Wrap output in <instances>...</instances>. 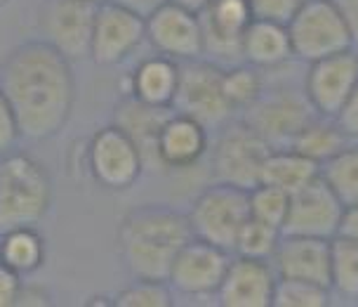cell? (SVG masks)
<instances>
[{
	"mask_svg": "<svg viewBox=\"0 0 358 307\" xmlns=\"http://www.w3.org/2000/svg\"><path fill=\"white\" fill-rule=\"evenodd\" d=\"M0 90L19 121L22 139H52L66 128L76 107L73 62L41 38L27 41L0 62Z\"/></svg>",
	"mask_w": 358,
	"mask_h": 307,
	"instance_id": "6da1fadb",
	"label": "cell"
},
{
	"mask_svg": "<svg viewBox=\"0 0 358 307\" xmlns=\"http://www.w3.org/2000/svg\"><path fill=\"white\" fill-rule=\"evenodd\" d=\"M194 239L189 215L163 203L134 206L118 222V258L132 279L168 281L170 267Z\"/></svg>",
	"mask_w": 358,
	"mask_h": 307,
	"instance_id": "7a4b0ae2",
	"label": "cell"
},
{
	"mask_svg": "<svg viewBox=\"0 0 358 307\" xmlns=\"http://www.w3.org/2000/svg\"><path fill=\"white\" fill-rule=\"evenodd\" d=\"M55 187L43 161L27 151L0 156V232L38 227L52 208Z\"/></svg>",
	"mask_w": 358,
	"mask_h": 307,
	"instance_id": "3957f363",
	"label": "cell"
},
{
	"mask_svg": "<svg viewBox=\"0 0 358 307\" xmlns=\"http://www.w3.org/2000/svg\"><path fill=\"white\" fill-rule=\"evenodd\" d=\"M271 149L273 146L248 121L231 118L217 128V137L210 144L213 177L217 182H227L241 189L257 187Z\"/></svg>",
	"mask_w": 358,
	"mask_h": 307,
	"instance_id": "277c9868",
	"label": "cell"
},
{
	"mask_svg": "<svg viewBox=\"0 0 358 307\" xmlns=\"http://www.w3.org/2000/svg\"><path fill=\"white\" fill-rule=\"evenodd\" d=\"M187 215L196 239L231 251L241 227L250 217V189L215 180L198 191Z\"/></svg>",
	"mask_w": 358,
	"mask_h": 307,
	"instance_id": "5b68a950",
	"label": "cell"
},
{
	"mask_svg": "<svg viewBox=\"0 0 358 307\" xmlns=\"http://www.w3.org/2000/svg\"><path fill=\"white\" fill-rule=\"evenodd\" d=\"M85 170L90 180L106 191H125L142 177L146 161L137 142L120 125L99 128L85 144Z\"/></svg>",
	"mask_w": 358,
	"mask_h": 307,
	"instance_id": "8992f818",
	"label": "cell"
},
{
	"mask_svg": "<svg viewBox=\"0 0 358 307\" xmlns=\"http://www.w3.org/2000/svg\"><path fill=\"white\" fill-rule=\"evenodd\" d=\"M287 31L295 57L306 64L356 46L347 19L335 0H306L287 22Z\"/></svg>",
	"mask_w": 358,
	"mask_h": 307,
	"instance_id": "52a82bcc",
	"label": "cell"
},
{
	"mask_svg": "<svg viewBox=\"0 0 358 307\" xmlns=\"http://www.w3.org/2000/svg\"><path fill=\"white\" fill-rule=\"evenodd\" d=\"M222 79L224 67L220 62H213L208 57L182 62L172 111L187 114V116L201 121L208 130H217L224 123H229L236 114L227 102Z\"/></svg>",
	"mask_w": 358,
	"mask_h": 307,
	"instance_id": "ba28073f",
	"label": "cell"
},
{
	"mask_svg": "<svg viewBox=\"0 0 358 307\" xmlns=\"http://www.w3.org/2000/svg\"><path fill=\"white\" fill-rule=\"evenodd\" d=\"M97 3L90 0H43L38 8L41 41L71 62L90 60Z\"/></svg>",
	"mask_w": 358,
	"mask_h": 307,
	"instance_id": "9c48e42d",
	"label": "cell"
},
{
	"mask_svg": "<svg viewBox=\"0 0 358 307\" xmlns=\"http://www.w3.org/2000/svg\"><path fill=\"white\" fill-rule=\"evenodd\" d=\"M231 251L215 246L203 239H191L177 253L170 267L168 284L175 296L187 298H217L227 267L231 262Z\"/></svg>",
	"mask_w": 358,
	"mask_h": 307,
	"instance_id": "30bf717a",
	"label": "cell"
},
{
	"mask_svg": "<svg viewBox=\"0 0 358 307\" xmlns=\"http://www.w3.org/2000/svg\"><path fill=\"white\" fill-rule=\"evenodd\" d=\"M146 43L153 53L189 62L206 57L203 27L196 10H189L175 0H165L146 17Z\"/></svg>",
	"mask_w": 358,
	"mask_h": 307,
	"instance_id": "8fae6325",
	"label": "cell"
},
{
	"mask_svg": "<svg viewBox=\"0 0 358 307\" xmlns=\"http://www.w3.org/2000/svg\"><path fill=\"white\" fill-rule=\"evenodd\" d=\"M146 41V17L104 0L97 8L90 60L99 67H118Z\"/></svg>",
	"mask_w": 358,
	"mask_h": 307,
	"instance_id": "7c38bea8",
	"label": "cell"
},
{
	"mask_svg": "<svg viewBox=\"0 0 358 307\" xmlns=\"http://www.w3.org/2000/svg\"><path fill=\"white\" fill-rule=\"evenodd\" d=\"M358 86V55L356 50L309 62L304 76V95L318 116L335 118Z\"/></svg>",
	"mask_w": 358,
	"mask_h": 307,
	"instance_id": "4fadbf2b",
	"label": "cell"
},
{
	"mask_svg": "<svg viewBox=\"0 0 358 307\" xmlns=\"http://www.w3.org/2000/svg\"><path fill=\"white\" fill-rule=\"evenodd\" d=\"M316 116L309 100L292 90H264L259 102L252 109L243 114V121H248L273 149L290 146L295 135L309 121Z\"/></svg>",
	"mask_w": 358,
	"mask_h": 307,
	"instance_id": "5bb4252c",
	"label": "cell"
},
{
	"mask_svg": "<svg viewBox=\"0 0 358 307\" xmlns=\"http://www.w3.org/2000/svg\"><path fill=\"white\" fill-rule=\"evenodd\" d=\"M344 203L330 189L323 177H316L306 187L290 196V210L283 225V234L313 236V239H335L340 232Z\"/></svg>",
	"mask_w": 358,
	"mask_h": 307,
	"instance_id": "9a60e30c",
	"label": "cell"
},
{
	"mask_svg": "<svg viewBox=\"0 0 358 307\" xmlns=\"http://www.w3.org/2000/svg\"><path fill=\"white\" fill-rule=\"evenodd\" d=\"M206 57L213 62H241L243 36L255 19L250 0H210L198 12Z\"/></svg>",
	"mask_w": 358,
	"mask_h": 307,
	"instance_id": "2e32d148",
	"label": "cell"
},
{
	"mask_svg": "<svg viewBox=\"0 0 358 307\" xmlns=\"http://www.w3.org/2000/svg\"><path fill=\"white\" fill-rule=\"evenodd\" d=\"M278 274L271 260H252L231 255L224 281L217 291L222 307H273Z\"/></svg>",
	"mask_w": 358,
	"mask_h": 307,
	"instance_id": "e0dca14e",
	"label": "cell"
},
{
	"mask_svg": "<svg viewBox=\"0 0 358 307\" xmlns=\"http://www.w3.org/2000/svg\"><path fill=\"white\" fill-rule=\"evenodd\" d=\"M210 154V130L187 114L172 111L158 132L156 163L165 170L196 168Z\"/></svg>",
	"mask_w": 358,
	"mask_h": 307,
	"instance_id": "ac0fdd59",
	"label": "cell"
},
{
	"mask_svg": "<svg viewBox=\"0 0 358 307\" xmlns=\"http://www.w3.org/2000/svg\"><path fill=\"white\" fill-rule=\"evenodd\" d=\"M330 241L313 236L283 234L271 258L278 277L313 281L330 289Z\"/></svg>",
	"mask_w": 358,
	"mask_h": 307,
	"instance_id": "d6986e66",
	"label": "cell"
},
{
	"mask_svg": "<svg viewBox=\"0 0 358 307\" xmlns=\"http://www.w3.org/2000/svg\"><path fill=\"white\" fill-rule=\"evenodd\" d=\"M182 62L165 55H151L132 69L127 97L149 107H170L179 88Z\"/></svg>",
	"mask_w": 358,
	"mask_h": 307,
	"instance_id": "ffe728a7",
	"label": "cell"
},
{
	"mask_svg": "<svg viewBox=\"0 0 358 307\" xmlns=\"http://www.w3.org/2000/svg\"><path fill=\"white\" fill-rule=\"evenodd\" d=\"M292 57H295V50H292L287 24L255 17L245 36H243L241 62H248L252 67L262 69V71H266V69L283 67Z\"/></svg>",
	"mask_w": 358,
	"mask_h": 307,
	"instance_id": "44dd1931",
	"label": "cell"
},
{
	"mask_svg": "<svg viewBox=\"0 0 358 307\" xmlns=\"http://www.w3.org/2000/svg\"><path fill=\"white\" fill-rule=\"evenodd\" d=\"M172 114L170 107H149L142 102L125 97L113 111V123L120 125L123 130L137 142L139 151H142L146 168H158L156 163V142H158V132Z\"/></svg>",
	"mask_w": 358,
	"mask_h": 307,
	"instance_id": "7402d4cb",
	"label": "cell"
},
{
	"mask_svg": "<svg viewBox=\"0 0 358 307\" xmlns=\"http://www.w3.org/2000/svg\"><path fill=\"white\" fill-rule=\"evenodd\" d=\"M316 177H321V165L295 151L292 146L271 149L264 163V172H262V182L285 189L287 194H295Z\"/></svg>",
	"mask_w": 358,
	"mask_h": 307,
	"instance_id": "603a6c76",
	"label": "cell"
},
{
	"mask_svg": "<svg viewBox=\"0 0 358 307\" xmlns=\"http://www.w3.org/2000/svg\"><path fill=\"white\" fill-rule=\"evenodd\" d=\"M48 246L45 236L38 232V227H15L0 232V262L12 267L17 274L29 277L45 265Z\"/></svg>",
	"mask_w": 358,
	"mask_h": 307,
	"instance_id": "cb8c5ba5",
	"label": "cell"
},
{
	"mask_svg": "<svg viewBox=\"0 0 358 307\" xmlns=\"http://www.w3.org/2000/svg\"><path fill=\"white\" fill-rule=\"evenodd\" d=\"M351 139L344 135V130L337 123V118L330 116H313L302 130L297 132L295 139L290 142V146L299 154H304L306 158L316 161L318 165H323L325 161H330L335 154H340Z\"/></svg>",
	"mask_w": 358,
	"mask_h": 307,
	"instance_id": "d4e9b609",
	"label": "cell"
},
{
	"mask_svg": "<svg viewBox=\"0 0 358 307\" xmlns=\"http://www.w3.org/2000/svg\"><path fill=\"white\" fill-rule=\"evenodd\" d=\"M330 291L358 303V241L340 234L330 241Z\"/></svg>",
	"mask_w": 358,
	"mask_h": 307,
	"instance_id": "484cf974",
	"label": "cell"
},
{
	"mask_svg": "<svg viewBox=\"0 0 358 307\" xmlns=\"http://www.w3.org/2000/svg\"><path fill=\"white\" fill-rule=\"evenodd\" d=\"M222 86L234 114H245L248 109H252L266 90L262 69L248 62H236L229 69H224Z\"/></svg>",
	"mask_w": 358,
	"mask_h": 307,
	"instance_id": "4316f807",
	"label": "cell"
},
{
	"mask_svg": "<svg viewBox=\"0 0 358 307\" xmlns=\"http://www.w3.org/2000/svg\"><path fill=\"white\" fill-rule=\"evenodd\" d=\"M321 177L344 206L358 203V142H349L340 154L325 161L321 165Z\"/></svg>",
	"mask_w": 358,
	"mask_h": 307,
	"instance_id": "83f0119b",
	"label": "cell"
},
{
	"mask_svg": "<svg viewBox=\"0 0 358 307\" xmlns=\"http://www.w3.org/2000/svg\"><path fill=\"white\" fill-rule=\"evenodd\" d=\"M280 236H283V229L266 225V222L250 215L245 225L241 227L238 236H236L231 253L252 260H271L280 244Z\"/></svg>",
	"mask_w": 358,
	"mask_h": 307,
	"instance_id": "f1b7e54d",
	"label": "cell"
},
{
	"mask_svg": "<svg viewBox=\"0 0 358 307\" xmlns=\"http://www.w3.org/2000/svg\"><path fill=\"white\" fill-rule=\"evenodd\" d=\"M116 307H172L175 291L168 281L158 279H132L125 289L113 296Z\"/></svg>",
	"mask_w": 358,
	"mask_h": 307,
	"instance_id": "f546056e",
	"label": "cell"
},
{
	"mask_svg": "<svg viewBox=\"0 0 358 307\" xmlns=\"http://www.w3.org/2000/svg\"><path fill=\"white\" fill-rule=\"evenodd\" d=\"M332 303V291L328 286L302 279L278 277L273 307H328Z\"/></svg>",
	"mask_w": 358,
	"mask_h": 307,
	"instance_id": "4dcf8cb0",
	"label": "cell"
},
{
	"mask_svg": "<svg viewBox=\"0 0 358 307\" xmlns=\"http://www.w3.org/2000/svg\"><path fill=\"white\" fill-rule=\"evenodd\" d=\"M290 196L285 189L273 187V184L259 182L257 187L250 189V215L257 220L283 229L290 210Z\"/></svg>",
	"mask_w": 358,
	"mask_h": 307,
	"instance_id": "1f68e13d",
	"label": "cell"
},
{
	"mask_svg": "<svg viewBox=\"0 0 358 307\" xmlns=\"http://www.w3.org/2000/svg\"><path fill=\"white\" fill-rule=\"evenodd\" d=\"M304 3L306 0H250V8L257 19H271V22L287 24Z\"/></svg>",
	"mask_w": 358,
	"mask_h": 307,
	"instance_id": "d6a6232c",
	"label": "cell"
},
{
	"mask_svg": "<svg viewBox=\"0 0 358 307\" xmlns=\"http://www.w3.org/2000/svg\"><path fill=\"white\" fill-rule=\"evenodd\" d=\"M22 139V130H19V121L12 111L8 97L0 90V156L15 151L17 142Z\"/></svg>",
	"mask_w": 358,
	"mask_h": 307,
	"instance_id": "836d02e7",
	"label": "cell"
},
{
	"mask_svg": "<svg viewBox=\"0 0 358 307\" xmlns=\"http://www.w3.org/2000/svg\"><path fill=\"white\" fill-rule=\"evenodd\" d=\"M24 277L12 267L0 262V307H17L19 293H22Z\"/></svg>",
	"mask_w": 358,
	"mask_h": 307,
	"instance_id": "e575fe53",
	"label": "cell"
},
{
	"mask_svg": "<svg viewBox=\"0 0 358 307\" xmlns=\"http://www.w3.org/2000/svg\"><path fill=\"white\" fill-rule=\"evenodd\" d=\"M335 118L344 130V135H347L351 142H358V86H356V90L351 93V97L344 102V107L340 109V114H337Z\"/></svg>",
	"mask_w": 358,
	"mask_h": 307,
	"instance_id": "d590c367",
	"label": "cell"
},
{
	"mask_svg": "<svg viewBox=\"0 0 358 307\" xmlns=\"http://www.w3.org/2000/svg\"><path fill=\"white\" fill-rule=\"evenodd\" d=\"M52 303V296H50V291L45 289L41 284H27L24 281L22 286V293H19V305H31V307H38V305H50Z\"/></svg>",
	"mask_w": 358,
	"mask_h": 307,
	"instance_id": "8d00e7d4",
	"label": "cell"
},
{
	"mask_svg": "<svg viewBox=\"0 0 358 307\" xmlns=\"http://www.w3.org/2000/svg\"><path fill=\"white\" fill-rule=\"evenodd\" d=\"M340 236H347V239L358 241V203H351V206H344V215L340 222Z\"/></svg>",
	"mask_w": 358,
	"mask_h": 307,
	"instance_id": "74e56055",
	"label": "cell"
},
{
	"mask_svg": "<svg viewBox=\"0 0 358 307\" xmlns=\"http://www.w3.org/2000/svg\"><path fill=\"white\" fill-rule=\"evenodd\" d=\"M335 3L342 10V15L351 29V36H354V43L358 46V0H335Z\"/></svg>",
	"mask_w": 358,
	"mask_h": 307,
	"instance_id": "f35d334b",
	"label": "cell"
},
{
	"mask_svg": "<svg viewBox=\"0 0 358 307\" xmlns=\"http://www.w3.org/2000/svg\"><path fill=\"white\" fill-rule=\"evenodd\" d=\"M111 3H118V5H123V8L134 10L137 15L149 17L151 12L158 8V5L165 3V0H111Z\"/></svg>",
	"mask_w": 358,
	"mask_h": 307,
	"instance_id": "ab89813d",
	"label": "cell"
},
{
	"mask_svg": "<svg viewBox=\"0 0 358 307\" xmlns=\"http://www.w3.org/2000/svg\"><path fill=\"white\" fill-rule=\"evenodd\" d=\"M175 3L179 5H184V8H189V10H196V12H201L206 5L210 3V0H175Z\"/></svg>",
	"mask_w": 358,
	"mask_h": 307,
	"instance_id": "60d3db41",
	"label": "cell"
},
{
	"mask_svg": "<svg viewBox=\"0 0 358 307\" xmlns=\"http://www.w3.org/2000/svg\"><path fill=\"white\" fill-rule=\"evenodd\" d=\"M8 3H10V0H0V8H5Z\"/></svg>",
	"mask_w": 358,
	"mask_h": 307,
	"instance_id": "b9f144b4",
	"label": "cell"
},
{
	"mask_svg": "<svg viewBox=\"0 0 358 307\" xmlns=\"http://www.w3.org/2000/svg\"><path fill=\"white\" fill-rule=\"evenodd\" d=\"M90 3H97L99 5V3H104V0H90Z\"/></svg>",
	"mask_w": 358,
	"mask_h": 307,
	"instance_id": "7bdbcfd3",
	"label": "cell"
}]
</instances>
